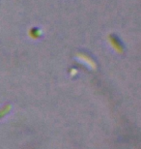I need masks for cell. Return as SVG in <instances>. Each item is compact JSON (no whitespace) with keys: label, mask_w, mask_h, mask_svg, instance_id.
I'll list each match as a JSON object with an SVG mask.
<instances>
[]
</instances>
